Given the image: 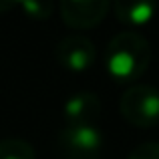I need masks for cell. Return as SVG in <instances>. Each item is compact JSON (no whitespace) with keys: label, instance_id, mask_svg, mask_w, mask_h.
I'll list each match as a JSON object with an SVG mask.
<instances>
[{"label":"cell","instance_id":"cell-1","mask_svg":"<svg viewBox=\"0 0 159 159\" xmlns=\"http://www.w3.org/2000/svg\"><path fill=\"white\" fill-rule=\"evenodd\" d=\"M151 62V44L147 36L127 28L109 40L105 51V69L117 83L139 81Z\"/></svg>","mask_w":159,"mask_h":159},{"label":"cell","instance_id":"cell-2","mask_svg":"<svg viewBox=\"0 0 159 159\" xmlns=\"http://www.w3.org/2000/svg\"><path fill=\"white\" fill-rule=\"evenodd\" d=\"M119 111L133 127H155L159 125V89L143 83L127 87L119 99Z\"/></svg>","mask_w":159,"mask_h":159},{"label":"cell","instance_id":"cell-3","mask_svg":"<svg viewBox=\"0 0 159 159\" xmlns=\"http://www.w3.org/2000/svg\"><path fill=\"white\" fill-rule=\"evenodd\" d=\"M57 145L62 159H101L105 137L97 125H65Z\"/></svg>","mask_w":159,"mask_h":159},{"label":"cell","instance_id":"cell-4","mask_svg":"<svg viewBox=\"0 0 159 159\" xmlns=\"http://www.w3.org/2000/svg\"><path fill=\"white\" fill-rule=\"evenodd\" d=\"M54 58L70 73H85L97 61V47L85 34H66L54 47Z\"/></svg>","mask_w":159,"mask_h":159},{"label":"cell","instance_id":"cell-5","mask_svg":"<svg viewBox=\"0 0 159 159\" xmlns=\"http://www.w3.org/2000/svg\"><path fill=\"white\" fill-rule=\"evenodd\" d=\"M109 10H111V2L107 0H62L58 4L62 22L77 30L97 26L105 20Z\"/></svg>","mask_w":159,"mask_h":159},{"label":"cell","instance_id":"cell-6","mask_svg":"<svg viewBox=\"0 0 159 159\" xmlns=\"http://www.w3.org/2000/svg\"><path fill=\"white\" fill-rule=\"evenodd\" d=\"M101 111L103 103L93 91H77L69 95L62 103L65 125H97Z\"/></svg>","mask_w":159,"mask_h":159},{"label":"cell","instance_id":"cell-7","mask_svg":"<svg viewBox=\"0 0 159 159\" xmlns=\"http://www.w3.org/2000/svg\"><path fill=\"white\" fill-rule=\"evenodd\" d=\"M117 20L127 26H143L155 18L157 4L149 0H117L111 4Z\"/></svg>","mask_w":159,"mask_h":159},{"label":"cell","instance_id":"cell-8","mask_svg":"<svg viewBox=\"0 0 159 159\" xmlns=\"http://www.w3.org/2000/svg\"><path fill=\"white\" fill-rule=\"evenodd\" d=\"M0 159H36V151L28 141L8 137L0 139Z\"/></svg>","mask_w":159,"mask_h":159},{"label":"cell","instance_id":"cell-9","mask_svg":"<svg viewBox=\"0 0 159 159\" xmlns=\"http://www.w3.org/2000/svg\"><path fill=\"white\" fill-rule=\"evenodd\" d=\"M18 6L24 10V14H26L28 18H34V20L48 18L54 10L52 2H43V0H22Z\"/></svg>","mask_w":159,"mask_h":159},{"label":"cell","instance_id":"cell-10","mask_svg":"<svg viewBox=\"0 0 159 159\" xmlns=\"http://www.w3.org/2000/svg\"><path fill=\"white\" fill-rule=\"evenodd\" d=\"M127 159H159V141H145L139 143Z\"/></svg>","mask_w":159,"mask_h":159},{"label":"cell","instance_id":"cell-11","mask_svg":"<svg viewBox=\"0 0 159 159\" xmlns=\"http://www.w3.org/2000/svg\"><path fill=\"white\" fill-rule=\"evenodd\" d=\"M16 2H10V0H0V14L6 10H10V8H14Z\"/></svg>","mask_w":159,"mask_h":159}]
</instances>
